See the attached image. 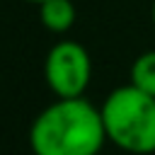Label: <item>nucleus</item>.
I'll return each instance as SVG.
<instances>
[{"label":"nucleus","instance_id":"nucleus-6","mask_svg":"<svg viewBox=\"0 0 155 155\" xmlns=\"http://www.w3.org/2000/svg\"><path fill=\"white\" fill-rule=\"evenodd\" d=\"M150 19H153V27H155V0H153V7H150Z\"/></svg>","mask_w":155,"mask_h":155},{"label":"nucleus","instance_id":"nucleus-1","mask_svg":"<svg viewBox=\"0 0 155 155\" xmlns=\"http://www.w3.org/2000/svg\"><path fill=\"white\" fill-rule=\"evenodd\" d=\"M104 143L102 111L85 97H56L29 126L34 155H99Z\"/></svg>","mask_w":155,"mask_h":155},{"label":"nucleus","instance_id":"nucleus-5","mask_svg":"<svg viewBox=\"0 0 155 155\" xmlns=\"http://www.w3.org/2000/svg\"><path fill=\"white\" fill-rule=\"evenodd\" d=\"M128 75H131V85H136L138 90H143V92L155 97V51L140 53L131 63Z\"/></svg>","mask_w":155,"mask_h":155},{"label":"nucleus","instance_id":"nucleus-3","mask_svg":"<svg viewBox=\"0 0 155 155\" xmlns=\"http://www.w3.org/2000/svg\"><path fill=\"white\" fill-rule=\"evenodd\" d=\"M44 78L48 90L61 99L85 97V90L92 80V61L87 48L73 39L56 41L46 53Z\"/></svg>","mask_w":155,"mask_h":155},{"label":"nucleus","instance_id":"nucleus-4","mask_svg":"<svg viewBox=\"0 0 155 155\" xmlns=\"http://www.w3.org/2000/svg\"><path fill=\"white\" fill-rule=\"evenodd\" d=\"M39 19L51 34H65L78 19L73 0H44L39 5Z\"/></svg>","mask_w":155,"mask_h":155},{"label":"nucleus","instance_id":"nucleus-2","mask_svg":"<svg viewBox=\"0 0 155 155\" xmlns=\"http://www.w3.org/2000/svg\"><path fill=\"white\" fill-rule=\"evenodd\" d=\"M107 140L131 155L155 153V97L136 85H121L99 107Z\"/></svg>","mask_w":155,"mask_h":155},{"label":"nucleus","instance_id":"nucleus-7","mask_svg":"<svg viewBox=\"0 0 155 155\" xmlns=\"http://www.w3.org/2000/svg\"><path fill=\"white\" fill-rule=\"evenodd\" d=\"M24 2H34V5H41L44 0H24Z\"/></svg>","mask_w":155,"mask_h":155}]
</instances>
